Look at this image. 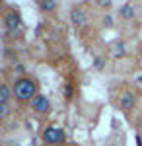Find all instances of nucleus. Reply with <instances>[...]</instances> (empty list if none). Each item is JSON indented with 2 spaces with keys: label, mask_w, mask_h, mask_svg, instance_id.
Returning <instances> with one entry per match:
<instances>
[{
  "label": "nucleus",
  "mask_w": 142,
  "mask_h": 146,
  "mask_svg": "<svg viewBox=\"0 0 142 146\" xmlns=\"http://www.w3.org/2000/svg\"><path fill=\"white\" fill-rule=\"evenodd\" d=\"M37 8L43 12V14H51L58 8V2L56 0H37Z\"/></svg>",
  "instance_id": "10"
},
{
  "label": "nucleus",
  "mask_w": 142,
  "mask_h": 146,
  "mask_svg": "<svg viewBox=\"0 0 142 146\" xmlns=\"http://www.w3.org/2000/svg\"><path fill=\"white\" fill-rule=\"evenodd\" d=\"M136 146H142V135L136 133Z\"/></svg>",
  "instance_id": "16"
},
{
  "label": "nucleus",
  "mask_w": 142,
  "mask_h": 146,
  "mask_svg": "<svg viewBox=\"0 0 142 146\" xmlns=\"http://www.w3.org/2000/svg\"><path fill=\"white\" fill-rule=\"evenodd\" d=\"M31 109L35 115H49L51 109H53V103L51 100L45 96V94H39V96H35V100L31 101Z\"/></svg>",
  "instance_id": "7"
},
{
  "label": "nucleus",
  "mask_w": 142,
  "mask_h": 146,
  "mask_svg": "<svg viewBox=\"0 0 142 146\" xmlns=\"http://www.w3.org/2000/svg\"><path fill=\"white\" fill-rule=\"evenodd\" d=\"M109 146H113V144H109Z\"/></svg>",
  "instance_id": "19"
},
{
  "label": "nucleus",
  "mask_w": 142,
  "mask_h": 146,
  "mask_svg": "<svg viewBox=\"0 0 142 146\" xmlns=\"http://www.w3.org/2000/svg\"><path fill=\"white\" fill-rule=\"evenodd\" d=\"M41 138L47 146H62L68 140L66 131L58 125H47L43 129V133H41Z\"/></svg>",
  "instance_id": "2"
},
{
  "label": "nucleus",
  "mask_w": 142,
  "mask_h": 146,
  "mask_svg": "<svg viewBox=\"0 0 142 146\" xmlns=\"http://www.w3.org/2000/svg\"><path fill=\"white\" fill-rule=\"evenodd\" d=\"M12 115V107L10 105H0V121H6Z\"/></svg>",
  "instance_id": "14"
},
{
  "label": "nucleus",
  "mask_w": 142,
  "mask_h": 146,
  "mask_svg": "<svg viewBox=\"0 0 142 146\" xmlns=\"http://www.w3.org/2000/svg\"><path fill=\"white\" fill-rule=\"evenodd\" d=\"M101 25H103L105 29H113V27H115V18L111 16L109 12L101 16Z\"/></svg>",
  "instance_id": "12"
},
{
  "label": "nucleus",
  "mask_w": 142,
  "mask_h": 146,
  "mask_svg": "<svg viewBox=\"0 0 142 146\" xmlns=\"http://www.w3.org/2000/svg\"><path fill=\"white\" fill-rule=\"evenodd\" d=\"M105 66H107V58H105V55H96V56H94V60H92V68H94L96 72H103Z\"/></svg>",
  "instance_id": "11"
},
{
  "label": "nucleus",
  "mask_w": 142,
  "mask_h": 146,
  "mask_svg": "<svg viewBox=\"0 0 142 146\" xmlns=\"http://www.w3.org/2000/svg\"><path fill=\"white\" fill-rule=\"evenodd\" d=\"M107 51H109V56L115 58V60H123L125 56L129 55V45L123 37H115L113 41H109L107 45Z\"/></svg>",
  "instance_id": "4"
},
{
  "label": "nucleus",
  "mask_w": 142,
  "mask_h": 146,
  "mask_svg": "<svg viewBox=\"0 0 142 146\" xmlns=\"http://www.w3.org/2000/svg\"><path fill=\"white\" fill-rule=\"evenodd\" d=\"M14 100V88L8 82H2L0 86V105H10V101Z\"/></svg>",
  "instance_id": "9"
},
{
  "label": "nucleus",
  "mask_w": 142,
  "mask_h": 146,
  "mask_svg": "<svg viewBox=\"0 0 142 146\" xmlns=\"http://www.w3.org/2000/svg\"><path fill=\"white\" fill-rule=\"evenodd\" d=\"M136 129H138V131H142V117L136 121Z\"/></svg>",
  "instance_id": "17"
},
{
  "label": "nucleus",
  "mask_w": 142,
  "mask_h": 146,
  "mask_svg": "<svg viewBox=\"0 0 142 146\" xmlns=\"http://www.w3.org/2000/svg\"><path fill=\"white\" fill-rule=\"evenodd\" d=\"M14 100L20 103H31L35 100V96H39V82L33 76H16L14 84Z\"/></svg>",
  "instance_id": "1"
},
{
  "label": "nucleus",
  "mask_w": 142,
  "mask_h": 146,
  "mask_svg": "<svg viewBox=\"0 0 142 146\" xmlns=\"http://www.w3.org/2000/svg\"><path fill=\"white\" fill-rule=\"evenodd\" d=\"M68 18H70L72 25H74V27H78V29L86 27L88 22H90V16H88L86 8H84V6H78V4H74V6L70 8V12H68Z\"/></svg>",
  "instance_id": "5"
},
{
  "label": "nucleus",
  "mask_w": 142,
  "mask_h": 146,
  "mask_svg": "<svg viewBox=\"0 0 142 146\" xmlns=\"http://www.w3.org/2000/svg\"><path fill=\"white\" fill-rule=\"evenodd\" d=\"M2 25L6 31H14V33H22L23 29V20L22 14L14 8H6L4 10V16H2Z\"/></svg>",
  "instance_id": "3"
},
{
  "label": "nucleus",
  "mask_w": 142,
  "mask_h": 146,
  "mask_svg": "<svg viewBox=\"0 0 142 146\" xmlns=\"http://www.w3.org/2000/svg\"><path fill=\"white\" fill-rule=\"evenodd\" d=\"M60 90H62V94H64L66 100H72V94H74V90H72V86H70L68 82H64V84L60 86Z\"/></svg>",
  "instance_id": "15"
},
{
  "label": "nucleus",
  "mask_w": 142,
  "mask_h": 146,
  "mask_svg": "<svg viewBox=\"0 0 142 146\" xmlns=\"http://www.w3.org/2000/svg\"><path fill=\"white\" fill-rule=\"evenodd\" d=\"M117 105H119V109L123 113H132V111H134V107H136V96H134V92H132V90L121 92Z\"/></svg>",
  "instance_id": "6"
},
{
  "label": "nucleus",
  "mask_w": 142,
  "mask_h": 146,
  "mask_svg": "<svg viewBox=\"0 0 142 146\" xmlns=\"http://www.w3.org/2000/svg\"><path fill=\"white\" fill-rule=\"evenodd\" d=\"M96 6L98 8H101V10H105V14L113 8V2L111 0H96Z\"/></svg>",
  "instance_id": "13"
},
{
  "label": "nucleus",
  "mask_w": 142,
  "mask_h": 146,
  "mask_svg": "<svg viewBox=\"0 0 142 146\" xmlns=\"http://www.w3.org/2000/svg\"><path fill=\"white\" fill-rule=\"evenodd\" d=\"M119 18L123 22H134L136 18H138V8H136V4H132V2H125V4H121L119 10Z\"/></svg>",
  "instance_id": "8"
},
{
  "label": "nucleus",
  "mask_w": 142,
  "mask_h": 146,
  "mask_svg": "<svg viewBox=\"0 0 142 146\" xmlns=\"http://www.w3.org/2000/svg\"><path fill=\"white\" fill-rule=\"evenodd\" d=\"M8 146H20V144H16V142H12V144H8Z\"/></svg>",
  "instance_id": "18"
}]
</instances>
